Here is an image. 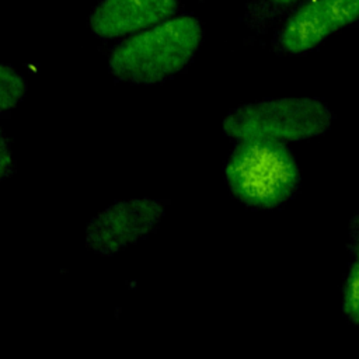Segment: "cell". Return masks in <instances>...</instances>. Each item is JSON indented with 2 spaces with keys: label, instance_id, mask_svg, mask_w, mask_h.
Listing matches in <instances>:
<instances>
[{
  "label": "cell",
  "instance_id": "obj_1",
  "mask_svg": "<svg viewBox=\"0 0 359 359\" xmlns=\"http://www.w3.org/2000/svg\"><path fill=\"white\" fill-rule=\"evenodd\" d=\"M201 39L196 18L165 20L119 43L109 57V72L118 80L136 84L165 80L188 65Z\"/></svg>",
  "mask_w": 359,
  "mask_h": 359
},
{
  "label": "cell",
  "instance_id": "obj_2",
  "mask_svg": "<svg viewBox=\"0 0 359 359\" xmlns=\"http://www.w3.org/2000/svg\"><path fill=\"white\" fill-rule=\"evenodd\" d=\"M226 178L237 199L259 209L280 206L300 182L290 150L279 140L261 137L238 142L227 163Z\"/></svg>",
  "mask_w": 359,
  "mask_h": 359
},
{
  "label": "cell",
  "instance_id": "obj_3",
  "mask_svg": "<svg viewBox=\"0 0 359 359\" xmlns=\"http://www.w3.org/2000/svg\"><path fill=\"white\" fill-rule=\"evenodd\" d=\"M332 122L330 108L316 98L264 100L233 109L223 122L224 132L237 139L299 142L320 136Z\"/></svg>",
  "mask_w": 359,
  "mask_h": 359
},
{
  "label": "cell",
  "instance_id": "obj_4",
  "mask_svg": "<svg viewBox=\"0 0 359 359\" xmlns=\"http://www.w3.org/2000/svg\"><path fill=\"white\" fill-rule=\"evenodd\" d=\"M164 206L153 199L121 201L87 226V245L93 251L111 255L144 238L163 219Z\"/></svg>",
  "mask_w": 359,
  "mask_h": 359
},
{
  "label": "cell",
  "instance_id": "obj_5",
  "mask_svg": "<svg viewBox=\"0 0 359 359\" xmlns=\"http://www.w3.org/2000/svg\"><path fill=\"white\" fill-rule=\"evenodd\" d=\"M359 21V0H309L280 29L276 45L286 53H304L332 32Z\"/></svg>",
  "mask_w": 359,
  "mask_h": 359
},
{
  "label": "cell",
  "instance_id": "obj_6",
  "mask_svg": "<svg viewBox=\"0 0 359 359\" xmlns=\"http://www.w3.org/2000/svg\"><path fill=\"white\" fill-rule=\"evenodd\" d=\"M177 6L178 0H101L90 27L97 36L116 38L165 21Z\"/></svg>",
  "mask_w": 359,
  "mask_h": 359
},
{
  "label": "cell",
  "instance_id": "obj_7",
  "mask_svg": "<svg viewBox=\"0 0 359 359\" xmlns=\"http://www.w3.org/2000/svg\"><path fill=\"white\" fill-rule=\"evenodd\" d=\"M342 311L352 324L359 327V252L353 255L344 282Z\"/></svg>",
  "mask_w": 359,
  "mask_h": 359
},
{
  "label": "cell",
  "instance_id": "obj_8",
  "mask_svg": "<svg viewBox=\"0 0 359 359\" xmlns=\"http://www.w3.org/2000/svg\"><path fill=\"white\" fill-rule=\"evenodd\" d=\"M1 86H0V94H1V109L7 111L14 108L20 100L22 98L25 93V84L22 79L8 66H1Z\"/></svg>",
  "mask_w": 359,
  "mask_h": 359
},
{
  "label": "cell",
  "instance_id": "obj_9",
  "mask_svg": "<svg viewBox=\"0 0 359 359\" xmlns=\"http://www.w3.org/2000/svg\"><path fill=\"white\" fill-rule=\"evenodd\" d=\"M348 250L352 255L359 252V209L348 226Z\"/></svg>",
  "mask_w": 359,
  "mask_h": 359
},
{
  "label": "cell",
  "instance_id": "obj_10",
  "mask_svg": "<svg viewBox=\"0 0 359 359\" xmlns=\"http://www.w3.org/2000/svg\"><path fill=\"white\" fill-rule=\"evenodd\" d=\"M0 167H1V175H6L7 170L11 167V153L7 149L6 139H1V151H0Z\"/></svg>",
  "mask_w": 359,
  "mask_h": 359
},
{
  "label": "cell",
  "instance_id": "obj_11",
  "mask_svg": "<svg viewBox=\"0 0 359 359\" xmlns=\"http://www.w3.org/2000/svg\"><path fill=\"white\" fill-rule=\"evenodd\" d=\"M268 4H271L272 7H287V6H292L294 3H297L299 0H265Z\"/></svg>",
  "mask_w": 359,
  "mask_h": 359
}]
</instances>
